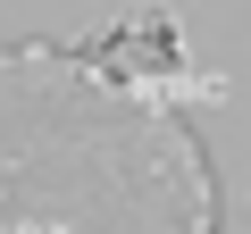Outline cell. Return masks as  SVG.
<instances>
[{"label": "cell", "instance_id": "cell-1", "mask_svg": "<svg viewBox=\"0 0 251 234\" xmlns=\"http://www.w3.org/2000/svg\"><path fill=\"white\" fill-rule=\"evenodd\" d=\"M100 84H117V92H184L193 84V50H184V34H176V17L168 9H126L109 34H92L84 50H75Z\"/></svg>", "mask_w": 251, "mask_h": 234}]
</instances>
